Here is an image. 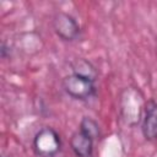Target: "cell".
<instances>
[{
    "label": "cell",
    "mask_w": 157,
    "mask_h": 157,
    "mask_svg": "<svg viewBox=\"0 0 157 157\" xmlns=\"http://www.w3.org/2000/svg\"><path fill=\"white\" fill-rule=\"evenodd\" d=\"M94 82H96L94 80L87 76L71 72L64 76L61 81V86L69 97L76 101H87L96 94L97 88Z\"/></svg>",
    "instance_id": "cell-1"
},
{
    "label": "cell",
    "mask_w": 157,
    "mask_h": 157,
    "mask_svg": "<svg viewBox=\"0 0 157 157\" xmlns=\"http://www.w3.org/2000/svg\"><path fill=\"white\" fill-rule=\"evenodd\" d=\"M32 148L38 157H55L61 150L60 135L52 126H43L36 132Z\"/></svg>",
    "instance_id": "cell-2"
},
{
    "label": "cell",
    "mask_w": 157,
    "mask_h": 157,
    "mask_svg": "<svg viewBox=\"0 0 157 157\" xmlns=\"http://www.w3.org/2000/svg\"><path fill=\"white\" fill-rule=\"evenodd\" d=\"M53 29L55 34L65 42H74L80 37L81 27L76 18L64 11L55 13L53 18Z\"/></svg>",
    "instance_id": "cell-3"
},
{
    "label": "cell",
    "mask_w": 157,
    "mask_h": 157,
    "mask_svg": "<svg viewBox=\"0 0 157 157\" xmlns=\"http://www.w3.org/2000/svg\"><path fill=\"white\" fill-rule=\"evenodd\" d=\"M141 132L147 141L157 140V102L153 98H150L144 103Z\"/></svg>",
    "instance_id": "cell-4"
},
{
    "label": "cell",
    "mask_w": 157,
    "mask_h": 157,
    "mask_svg": "<svg viewBox=\"0 0 157 157\" xmlns=\"http://www.w3.org/2000/svg\"><path fill=\"white\" fill-rule=\"evenodd\" d=\"M70 148L76 157H91L93 153L94 140L82 132L81 130L75 131L70 137Z\"/></svg>",
    "instance_id": "cell-5"
},
{
    "label": "cell",
    "mask_w": 157,
    "mask_h": 157,
    "mask_svg": "<svg viewBox=\"0 0 157 157\" xmlns=\"http://www.w3.org/2000/svg\"><path fill=\"white\" fill-rule=\"evenodd\" d=\"M72 72H76V74H80V75H83V76H87L92 80H97V70L96 67L93 66V64L86 59H77L74 64H72Z\"/></svg>",
    "instance_id": "cell-6"
},
{
    "label": "cell",
    "mask_w": 157,
    "mask_h": 157,
    "mask_svg": "<svg viewBox=\"0 0 157 157\" xmlns=\"http://www.w3.org/2000/svg\"><path fill=\"white\" fill-rule=\"evenodd\" d=\"M78 130H81L82 132H85L86 135H88L90 137H92L94 141L101 135V129H99L98 123L93 118H90V117H83L81 119Z\"/></svg>",
    "instance_id": "cell-7"
}]
</instances>
